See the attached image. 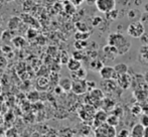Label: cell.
Returning <instances> with one entry per match:
<instances>
[{"instance_id": "6da1fadb", "label": "cell", "mask_w": 148, "mask_h": 137, "mask_svg": "<svg viewBox=\"0 0 148 137\" xmlns=\"http://www.w3.org/2000/svg\"><path fill=\"white\" fill-rule=\"evenodd\" d=\"M108 45L117 47L119 55L127 53L131 47L130 41H129L123 34H118V32L109 34V36H108Z\"/></svg>"}, {"instance_id": "7a4b0ae2", "label": "cell", "mask_w": 148, "mask_h": 137, "mask_svg": "<svg viewBox=\"0 0 148 137\" xmlns=\"http://www.w3.org/2000/svg\"><path fill=\"white\" fill-rule=\"evenodd\" d=\"M145 34V25L140 21H132L127 27V34L133 38H141L143 34Z\"/></svg>"}, {"instance_id": "3957f363", "label": "cell", "mask_w": 148, "mask_h": 137, "mask_svg": "<svg viewBox=\"0 0 148 137\" xmlns=\"http://www.w3.org/2000/svg\"><path fill=\"white\" fill-rule=\"evenodd\" d=\"M116 135H117V132H116L115 127L110 126L107 123L101 124L96 128V137H116Z\"/></svg>"}, {"instance_id": "277c9868", "label": "cell", "mask_w": 148, "mask_h": 137, "mask_svg": "<svg viewBox=\"0 0 148 137\" xmlns=\"http://www.w3.org/2000/svg\"><path fill=\"white\" fill-rule=\"evenodd\" d=\"M116 0H97L96 2V7L102 13H107L111 10L116 9Z\"/></svg>"}, {"instance_id": "5b68a950", "label": "cell", "mask_w": 148, "mask_h": 137, "mask_svg": "<svg viewBox=\"0 0 148 137\" xmlns=\"http://www.w3.org/2000/svg\"><path fill=\"white\" fill-rule=\"evenodd\" d=\"M99 74L101 76V78L105 81L113 80V79H115L117 77L115 68H114V67H111V66H104L99 72Z\"/></svg>"}, {"instance_id": "8992f818", "label": "cell", "mask_w": 148, "mask_h": 137, "mask_svg": "<svg viewBox=\"0 0 148 137\" xmlns=\"http://www.w3.org/2000/svg\"><path fill=\"white\" fill-rule=\"evenodd\" d=\"M72 91L77 95L85 94V93L88 91V87H87V81H85V80L73 81Z\"/></svg>"}, {"instance_id": "52a82bcc", "label": "cell", "mask_w": 148, "mask_h": 137, "mask_svg": "<svg viewBox=\"0 0 148 137\" xmlns=\"http://www.w3.org/2000/svg\"><path fill=\"white\" fill-rule=\"evenodd\" d=\"M144 126L140 123L135 124L130 132L131 137H144Z\"/></svg>"}, {"instance_id": "ba28073f", "label": "cell", "mask_w": 148, "mask_h": 137, "mask_svg": "<svg viewBox=\"0 0 148 137\" xmlns=\"http://www.w3.org/2000/svg\"><path fill=\"white\" fill-rule=\"evenodd\" d=\"M59 86L64 90V92H69V91H72L73 87V81L70 78H62L60 80Z\"/></svg>"}, {"instance_id": "9c48e42d", "label": "cell", "mask_w": 148, "mask_h": 137, "mask_svg": "<svg viewBox=\"0 0 148 137\" xmlns=\"http://www.w3.org/2000/svg\"><path fill=\"white\" fill-rule=\"evenodd\" d=\"M72 73V79L73 81H77V80H86L87 78V71L86 68H79L78 71H76V72H71Z\"/></svg>"}, {"instance_id": "30bf717a", "label": "cell", "mask_w": 148, "mask_h": 137, "mask_svg": "<svg viewBox=\"0 0 148 137\" xmlns=\"http://www.w3.org/2000/svg\"><path fill=\"white\" fill-rule=\"evenodd\" d=\"M66 67H68V68L71 72H76L79 68H82V63H81V61L76 60L75 58H71L69 63L66 64Z\"/></svg>"}, {"instance_id": "8fae6325", "label": "cell", "mask_w": 148, "mask_h": 137, "mask_svg": "<svg viewBox=\"0 0 148 137\" xmlns=\"http://www.w3.org/2000/svg\"><path fill=\"white\" fill-rule=\"evenodd\" d=\"M107 118H108L107 112L104 111V110H100V111H98L97 113H96V115H95V120L97 122H99L100 125H101V124H103V123H106V121H107Z\"/></svg>"}, {"instance_id": "7c38bea8", "label": "cell", "mask_w": 148, "mask_h": 137, "mask_svg": "<svg viewBox=\"0 0 148 137\" xmlns=\"http://www.w3.org/2000/svg\"><path fill=\"white\" fill-rule=\"evenodd\" d=\"M90 67L93 71H95V72H100L101 71V68L104 67V64L103 62L101 61V60L99 59H94L93 61L90 63Z\"/></svg>"}, {"instance_id": "4fadbf2b", "label": "cell", "mask_w": 148, "mask_h": 137, "mask_svg": "<svg viewBox=\"0 0 148 137\" xmlns=\"http://www.w3.org/2000/svg\"><path fill=\"white\" fill-rule=\"evenodd\" d=\"M115 72L116 74H117V76H122V75H126L127 72H128V66L126 65V64H118V65H116L115 67Z\"/></svg>"}, {"instance_id": "5bb4252c", "label": "cell", "mask_w": 148, "mask_h": 137, "mask_svg": "<svg viewBox=\"0 0 148 137\" xmlns=\"http://www.w3.org/2000/svg\"><path fill=\"white\" fill-rule=\"evenodd\" d=\"M20 22H21V20H20L19 17L13 16V17L10 18L9 21H8V28H9L10 30L16 29V28H17L18 26H19Z\"/></svg>"}, {"instance_id": "9a60e30c", "label": "cell", "mask_w": 148, "mask_h": 137, "mask_svg": "<svg viewBox=\"0 0 148 137\" xmlns=\"http://www.w3.org/2000/svg\"><path fill=\"white\" fill-rule=\"evenodd\" d=\"M127 16H128L129 19L133 20V21H136L137 18H138V17L140 18L141 13L137 9H130L128 11V13H127Z\"/></svg>"}, {"instance_id": "2e32d148", "label": "cell", "mask_w": 148, "mask_h": 137, "mask_svg": "<svg viewBox=\"0 0 148 137\" xmlns=\"http://www.w3.org/2000/svg\"><path fill=\"white\" fill-rule=\"evenodd\" d=\"M106 123L109 124L110 126L116 127V126L118 125V123H119V117H118L117 115H110V116H108Z\"/></svg>"}, {"instance_id": "e0dca14e", "label": "cell", "mask_w": 148, "mask_h": 137, "mask_svg": "<svg viewBox=\"0 0 148 137\" xmlns=\"http://www.w3.org/2000/svg\"><path fill=\"white\" fill-rule=\"evenodd\" d=\"M90 32H78L75 34V39L76 40H87L90 37Z\"/></svg>"}, {"instance_id": "ac0fdd59", "label": "cell", "mask_w": 148, "mask_h": 137, "mask_svg": "<svg viewBox=\"0 0 148 137\" xmlns=\"http://www.w3.org/2000/svg\"><path fill=\"white\" fill-rule=\"evenodd\" d=\"M12 41H13V45H15L16 47H22L25 45V39L21 36H16L14 38H12Z\"/></svg>"}, {"instance_id": "d6986e66", "label": "cell", "mask_w": 148, "mask_h": 137, "mask_svg": "<svg viewBox=\"0 0 148 137\" xmlns=\"http://www.w3.org/2000/svg\"><path fill=\"white\" fill-rule=\"evenodd\" d=\"M74 47L78 51H83L88 47V42H87V40H76L74 43Z\"/></svg>"}, {"instance_id": "ffe728a7", "label": "cell", "mask_w": 148, "mask_h": 137, "mask_svg": "<svg viewBox=\"0 0 148 137\" xmlns=\"http://www.w3.org/2000/svg\"><path fill=\"white\" fill-rule=\"evenodd\" d=\"M106 14V18H107L108 20H111V21H113V20H116L118 18L119 16V11L116 9L114 10H111V11L107 12Z\"/></svg>"}, {"instance_id": "44dd1931", "label": "cell", "mask_w": 148, "mask_h": 137, "mask_svg": "<svg viewBox=\"0 0 148 137\" xmlns=\"http://www.w3.org/2000/svg\"><path fill=\"white\" fill-rule=\"evenodd\" d=\"M91 96L93 97V98H95L96 100H101L104 97V94L99 89H94L93 91H91Z\"/></svg>"}, {"instance_id": "7402d4cb", "label": "cell", "mask_w": 148, "mask_h": 137, "mask_svg": "<svg viewBox=\"0 0 148 137\" xmlns=\"http://www.w3.org/2000/svg\"><path fill=\"white\" fill-rule=\"evenodd\" d=\"M26 34H27V37L29 39H32V38H35V37H37V35H38V32H37L36 29H34V28H29V29L27 30V32H26Z\"/></svg>"}, {"instance_id": "603a6c76", "label": "cell", "mask_w": 148, "mask_h": 137, "mask_svg": "<svg viewBox=\"0 0 148 137\" xmlns=\"http://www.w3.org/2000/svg\"><path fill=\"white\" fill-rule=\"evenodd\" d=\"M130 132L128 129H126V128H122L121 130H119L117 132V135L116 137H128L130 136Z\"/></svg>"}, {"instance_id": "cb8c5ba5", "label": "cell", "mask_w": 148, "mask_h": 137, "mask_svg": "<svg viewBox=\"0 0 148 137\" xmlns=\"http://www.w3.org/2000/svg\"><path fill=\"white\" fill-rule=\"evenodd\" d=\"M73 58H75L76 60H79V61H82L85 58V55L83 53V51H78V49H76V51L73 53Z\"/></svg>"}, {"instance_id": "d4e9b609", "label": "cell", "mask_w": 148, "mask_h": 137, "mask_svg": "<svg viewBox=\"0 0 148 137\" xmlns=\"http://www.w3.org/2000/svg\"><path fill=\"white\" fill-rule=\"evenodd\" d=\"M71 58L69 57V53L66 51H62V59H60V62H62V65H66L70 61Z\"/></svg>"}, {"instance_id": "484cf974", "label": "cell", "mask_w": 148, "mask_h": 137, "mask_svg": "<svg viewBox=\"0 0 148 137\" xmlns=\"http://www.w3.org/2000/svg\"><path fill=\"white\" fill-rule=\"evenodd\" d=\"M103 22V18L101 16H95L92 20V25L93 26H99Z\"/></svg>"}, {"instance_id": "4316f807", "label": "cell", "mask_w": 148, "mask_h": 137, "mask_svg": "<svg viewBox=\"0 0 148 137\" xmlns=\"http://www.w3.org/2000/svg\"><path fill=\"white\" fill-rule=\"evenodd\" d=\"M140 124L144 127H148V114H142L140 116Z\"/></svg>"}, {"instance_id": "83f0119b", "label": "cell", "mask_w": 148, "mask_h": 137, "mask_svg": "<svg viewBox=\"0 0 148 137\" xmlns=\"http://www.w3.org/2000/svg\"><path fill=\"white\" fill-rule=\"evenodd\" d=\"M139 20H140L144 25H148V12L144 11L143 13H141V16H140V18H139Z\"/></svg>"}, {"instance_id": "f1b7e54d", "label": "cell", "mask_w": 148, "mask_h": 137, "mask_svg": "<svg viewBox=\"0 0 148 137\" xmlns=\"http://www.w3.org/2000/svg\"><path fill=\"white\" fill-rule=\"evenodd\" d=\"M1 39L2 40H4V41H8V40H10L11 39V36H10V32H8V30H4L3 32H2V34H1Z\"/></svg>"}, {"instance_id": "f546056e", "label": "cell", "mask_w": 148, "mask_h": 137, "mask_svg": "<svg viewBox=\"0 0 148 137\" xmlns=\"http://www.w3.org/2000/svg\"><path fill=\"white\" fill-rule=\"evenodd\" d=\"M7 66V60L4 55H0V68H3Z\"/></svg>"}, {"instance_id": "4dcf8cb0", "label": "cell", "mask_w": 148, "mask_h": 137, "mask_svg": "<svg viewBox=\"0 0 148 137\" xmlns=\"http://www.w3.org/2000/svg\"><path fill=\"white\" fill-rule=\"evenodd\" d=\"M87 87H88V91H93L96 89V83L94 81H87Z\"/></svg>"}, {"instance_id": "1f68e13d", "label": "cell", "mask_w": 148, "mask_h": 137, "mask_svg": "<svg viewBox=\"0 0 148 137\" xmlns=\"http://www.w3.org/2000/svg\"><path fill=\"white\" fill-rule=\"evenodd\" d=\"M38 94V93L36 92V91H32V92H30L29 94H28V97L31 96V98H29L30 101H36L37 99H38V97H34V95Z\"/></svg>"}, {"instance_id": "d6a6232c", "label": "cell", "mask_w": 148, "mask_h": 137, "mask_svg": "<svg viewBox=\"0 0 148 137\" xmlns=\"http://www.w3.org/2000/svg\"><path fill=\"white\" fill-rule=\"evenodd\" d=\"M1 49H2L3 53H11L12 51V49L10 47H8V45H4V47H2Z\"/></svg>"}, {"instance_id": "836d02e7", "label": "cell", "mask_w": 148, "mask_h": 137, "mask_svg": "<svg viewBox=\"0 0 148 137\" xmlns=\"http://www.w3.org/2000/svg\"><path fill=\"white\" fill-rule=\"evenodd\" d=\"M141 41L143 42V45H148V34H144L141 36Z\"/></svg>"}, {"instance_id": "e575fe53", "label": "cell", "mask_w": 148, "mask_h": 137, "mask_svg": "<svg viewBox=\"0 0 148 137\" xmlns=\"http://www.w3.org/2000/svg\"><path fill=\"white\" fill-rule=\"evenodd\" d=\"M86 2H87L88 5H96L97 0H86Z\"/></svg>"}, {"instance_id": "d590c367", "label": "cell", "mask_w": 148, "mask_h": 137, "mask_svg": "<svg viewBox=\"0 0 148 137\" xmlns=\"http://www.w3.org/2000/svg\"><path fill=\"white\" fill-rule=\"evenodd\" d=\"M55 91H56V93H57V94H62V93L64 92V90H62V89L60 88V86H58L57 88L55 89Z\"/></svg>"}, {"instance_id": "8d00e7d4", "label": "cell", "mask_w": 148, "mask_h": 137, "mask_svg": "<svg viewBox=\"0 0 148 137\" xmlns=\"http://www.w3.org/2000/svg\"><path fill=\"white\" fill-rule=\"evenodd\" d=\"M144 81H145V82H146L147 84H148V71H147V72L144 74Z\"/></svg>"}, {"instance_id": "74e56055", "label": "cell", "mask_w": 148, "mask_h": 137, "mask_svg": "<svg viewBox=\"0 0 148 137\" xmlns=\"http://www.w3.org/2000/svg\"><path fill=\"white\" fill-rule=\"evenodd\" d=\"M143 8H144V11L145 12H148V2H146V3L143 5Z\"/></svg>"}, {"instance_id": "f35d334b", "label": "cell", "mask_w": 148, "mask_h": 137, "mask_svg": "<svg viewBox=\"0 0 148 137\" xmlns=\"http://www.w3.org/2000/svg\"><path fill=\"white\" fill-rule=\"evenodd\" d=\"M144 137H148V127L144 128Z\"/></svg>"}, {"instance_id": "ab89813d", "label": "cell", "mask_w": 148, "mask_h": 137, "mask_svg": "<svg viewBox=\"0 0 148 137\" xmlns=\"http://www.w3.org/2000/svg\"><path fill=\"white\" fill-rule=\"evenodd\" d=\"M1 93H2V87H1V85H0V95H1Z\"/></svg>"}, {"instance_id": "60d3db41", "label": "cell", "mask_w": 148, "mask_h": 137, "mask_svg": "<svg viewBox=\"0 0 148 137\" xmlns=\"http://www.w3.org/2000/svg\"><path fill=\"white\" fill-rule=\"evenodd\" d=\"M128 137H131V135H130V136H128Z\"/></svg>"}]
</instances>
